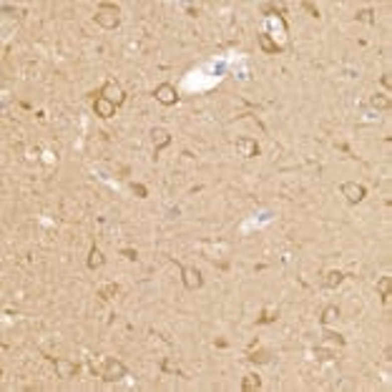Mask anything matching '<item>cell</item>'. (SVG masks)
I'll return each mask as SVG.
<instances>
[{"label":"cell","mask_w":392,"mask_h":392,"mask_svg":"<svg viewBox=\"0 0 392 392\" xmlns=\"http://www.w3.org/2000/svg\"><path fill=\"white\" fill-rule=\"evenodd\" d=\"M91 369L101 377V379H106V382H118V379H123L126 377V364L121 362V359H116V357H96V359H91Z\"/></svg>","instance_id":"6da1fadb"},{"label":"cell","mask_w":392,"mask_h":392,"mask_svg":"<svg viewBox=\"0 0 392 392\" xmlns=\"http://www.w3.org/2000/svg\"><path fill=\"white\" fill-rule=\"evenodd\" d=\"M96 23H98L101 28H106V31L118 28V23H121V11H118V6H113V3H101L98 11H96Z\"/></svg>","instance_id":"7a4b0ae2"},{"label":"cell","mask_w":392,"mask_h":392,"mask_svg":"<svg viewBox=\"0 0 392 392\" xmlns=\"http://www.w3.org/2000/svg\"><path fill=\"white\" fill-rule=\"evenodd\" d=\"M339 191H342V196H344L349 204H359L364 196H367V188H364L362 183H357V181H344V183L339 186Z\"/></svg>","instance_id":"3957f363"},{"label":"cell","mask_w":392,"mask_h":392,"mask_svg":"<svg viewBox=\"0 0 392 392\" xmlns=\"http://www.w3.org/2000/svg\"><path fill=\"white\" fill-rule=\"evenodd\" d=\"M153 98H156L161 106H176V103H178V91H176L171 83H161V86H156Z\"/></svg>","instance_id":"277c9868"},{"label":"cell","mask_w":392,"mask_h":392,"mask_svg":"<svg viewBox=\"0 0 392 392\" xmlns=\"http://www.w3.org/2000/svg\"><path fill=\"white\" fill-rule=\"evenodd\" d=\"M98 96L108 98V101H111V103H116V106H121V103L126 101V93H123V88H121V86H118L116 81H106Z\"/></svg>","instance_id":"5b68a950"},{"label":"cell","mask_w":392,"mask_h":392,"mask_svg":"<svg viewBox=\"0 0 392 392\" xmlns=\"http://www.w3.org/2000/svg\"><path fill=\"white\" fill-rule=\"evenodd\" d=\"M237 151L244 158H254V156H259V143L249 136H242V138H237Z\"/></svg>","instance_id":"8992f818"},{"label":"cell","mask_w":392,"mask_h":392,"mask_svg":"<svg viewBox=\"0 0 392 392\" xmlns=\"http://www.w3.org/2000/svg\"><path fill=\"white\" fill-rule=\"evenodd\" d=\"M181 274H183V287L186 289H199L202 284H204V279H202V272L199 269H193V267H181Z\"/></svg>","instance_id":"52a82bcc"},{"label":"cell","mask_w":392,"mask_h":392,"mask_svg":"<svg viewBox=\"0 0 392 392\" xmlns=\"http://www.w3.org/2000/svg\"><path fill=\"white\" fill-rule=\"evenodd\" d=\"M116 103H111L108 98H103V96H98L96 101H93V111H96V116H101V118H111V116H116Z\"/></svg>","instance_id":"ba28073f"},{"label":"cell","mask_w":392,"mask_h":392,"mask_svg":"<svg viewBox=\"0 0 392 392\" xmlns=\"http://www.w3.org/2000/svg\"><path fill=\"white\" fill-rule=\"evenodd\" d=\"M151 141H153V151L158 153L161 148H166L171 143V133L166 128H161V126H153L151 128Z\"/></svg>","instance_id":"9c48e42d"},{"label":"cell","mask_w":392,"mask_h":392,"mask_svg":"<svg viewBox=\"0 0 392 392\" xmlns=\"http://www.w3.org/2000/svg\"><path fill=\"white\" fill-rule=\"evenodd\" d=\"M56 372H58V377L68 379V377H73V374L78 372V364L71 362V359H66V357H58V359H56Z\"/></svg>","instance_id":"30bf717a"},{"label":"cell","mask_w":392,"mask_h":392,"mask_svg":"<svg viewBox=\"0 0 392 392\" xmlns=\"http://www.w3.org/2000/svg\"><path fill=\"white\" fill-rule=\"evenodd\" d=\"M257 41H259V48H262L264 53H269V56H274V53H282V46H277V41H272V36H269V33H262V36H257Z\"/></svg>","instance_id":"8fae6325"},{"label":"cell","mask_w":392,"mask_h":392,"mask_svg":"<svg viewBox=\"0 0 392 392\" xmlns=\"http://www.w3.org/2000/svg\"><path fill=\"white\" fill-rule=\"evenodd\" d=\"M342 282H344V274H342L339 269H332V272H327V274H324L322 287H324V289H334V287H339Z\"/></svg>","instance_id":"7c38bea8"},{"label":"cell","mask_w":392,"mask_h":392,"mask_svg":"<svg viewBox=\"0 0 392 392\" xmlns=\"http://www.w3.org/2000/svg\"><path fill=\"white\" fill-rule=\"evenodd\" d=\"M88 269H101L103 264H106V257H103V252L98 249V247H91V252H88Z\"/></svg>","instance_id":"4fadbf2b"},{"label":"cell","mask_w":392,"mask_h":392,"mask_svg":"<svg viewBox=\"0 0 392 392\" xmlns=\"http://www.w3.org/2000/svg\"><path fill=\"white\" fill-rule=\"evenodd\" d=\"M369 106L377 108V111H387V108L392 106V98H389L387 93H374V96L369 98Z\"/></svg>","instance_id":"5bb4252c"},{"label":"cell","mask_w":392,"mask_h":392,"mask_svg":"<svg viewBox=\"0 0 392 392\" xmlns=\"http://www.w3.org/2000/svg\"><path fill=\"white\" fill-rule=\"evenodd\" d=\"M262 387V379L257 377V374H247L244 379H242V389L244 392H257Z\"/></svg>","instance_id":"9a60e30c"},{"label":"cell","mask_w":392,"mask_h":392,"mask_svg":"<svg viewBox=\"0 0 392 392\" xmlns=\"http://www.w3.org/2000/svg\"><path fill=\"white\" fill-rule=\"evenodd\" d=\"M389 284H392V279H389V277H382V279L377 282V292H379V297H382V302H384V304L389 302Z\"/></svg>","instance_id":"2e32d148"},{"label":"cell","mask_w":392,"mask_h":392,"mask_svg":"<svg viewBox=\"0 0 392 392\" xmlns=\"http://www.w3.org/2000/svg\"><path fill=\"white\" fill-rule=\"evenodd\" d=\"M269 359H272V352H269V349L249 352V362H254V364H264V362H269Z\"/></svg>","instance_id":"e0dca14e"},{"label":"cell","mask_w":392,"mask_h":392,"mask_svg":"<svg viewBox=\"0 0 392 392\" xmlns=\"http://www.w3.org/2000/svg\"><path fill=\"white\" fill-rule=\"evenodd\" d=\"M339 317V309H337V304H329V307H324V312H322V324H329V322H334Z\"/></svg>","instance_id":"ac0fdd59"},{"label":"cell","mask_w":392,"mask_h":392,"mask_svg":"<svg viewBox=\"0 0 392 392\" xmlns=\"http://www.w3.org/2000/svg\"><path fill=\"white\" fill-rule=\"evenodd\" d=\"M277 317H279V312H277V309H272V307H267L257 322H259V324H272V322H277Z\"/></svg>","instance_id":"d6986e66"},{"label":"cell","mask_w":392,"mask_h":392,"mask_svg":"<svg viewBox=\"0 0 392 392\" xmlns=\"http://www.w3.org/2000/svg\"><path fill=\"white\" fill-rule=\"evenodd\" d=\"M118 294V284H103L101 289H98V297H103V299H111V297H116Z\"/></svg>","instance_id":"ffe728a7"},{"label":"cell","mask_w":392,"mask_h":392,"mask_svg":"<svg viewBox=\"0 0 392 392\" xmlns=\"http://www.w3.org/2000/svg\"><path fill=\"white\" fill-rule=\"evenodd\" d=\"M324 342L337 344V347H344V337H342V334H337V332H329V329H324Z\"/></svg>","instance_id":"44dd1931"},{"label":"cell","mask_w":392,"mask_h":392,"mask_svg":"<svg viewBox=\"0 0 392 392\" xmlns=\"http://www.w3.org/2000/svg\"><path fill=\"white\" fill-rule=\"evenodd\" d=\"M131 188H133V193L138 196V199H146V196H148V191H146L143 183H131Z\"/></svg>","instance_id":"7402d4cb"},{"label":"cell","mask_w":392,"mask_h":392,"mask_svg":"<svg viewBox=\"0 0 392 392\" xmlns=\"http://www.w3.org/2000/svg\"><path fill=\"white\" fill-rule=\"evenodd\" d=\"M262 11H264V13H277V11L284 13V3H279V6H274V3H272V6H262Z\"/></svg>","instance_id":"603a6c76"},{"label":"cell","mask_w":392,"mask_h":392,"mask_svg":"<svg viewBox=\"0 0 392 392\" xmlns=\"http://www.w3.org/2000/svg\"><path fill=\"white\" fill-rule=\"evenodd\" d=\"M314 354H317V359H334V357H332V352H327V349H322V347H317V349H314Z\"/></svg>","instance_id":"cb8c5ba5"},{"label":"cell","mask_w":392,"mask_h":392,"mask_svg":"<svg viewBox=\"0 0 392 392\" xmlns=\"http://www.w3.org/2000/svg\"><path fill=\"white\" fill-rule=\"evenodd\" d=\"M357 21H364V23H372V21H374V18H372V11H369V8H367V11H362V13L357 16Z\"/></svg>","instance_id":"d4e9b609"},{"label":"cell","mask_w":392,"mask_h":392,"mask_svg":"<svg viewBox=\"0 0 392 392\" xmlns=\"http://www.w3.org/2000/svg\"><path fill=\"white\" fill-rule=\"evenodd\" d=\"M389 83H392V78H389V73H384L382 76V86H389Z\"/></svg>","instance_id":"484cf974"},{"label":"cell","mask_w":392,"mask_h":392,"mask_svg":"<svg viewBox=\"0 0 392 392\" xmlns=\"http://www.w3.org/2000/svg\"><path fill=\"white\" fill-rule=\"evenodd\" d=\"M123 254H126L128 259H136V252H133V249H123Z\"/></svg>","instance_id":"4316f807"}]
</instances>
